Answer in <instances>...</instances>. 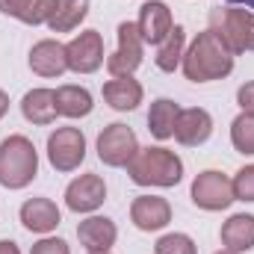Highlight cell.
I'll list each match as a JSON object with an SVG mask.
<instances>
[{"label": "cell", "mask_w": 254, "mask_h": 254, "mask_svg": "<svg viewBox=\"0 0 254 254\" xmlns=\"http://www.w3.org/2000/svg\"><path fill=\"white\" fill-rule=\"evenodd\" d=\"M234 71V54L231 48L219 39L216 30H204L195 36L190 51L184 54V74L192 83H210V80H222Z\"/></svg>", "instance_id": "1"}, {"label": "cell", "mask_w": 254, "mask_h": 254, "mask_svg": "<svg viewBox=\"0 0 254 254\" xmlns=\"http://www.w3.org/2000/svg\"><path fill=\"white\" fill-rule=\"evenodd\" d=\"M127 175L133 184L139 187H178L184 178V163L175 151L163 148V145H151V148H139L136 157L127 163Z\"/></svg>", "instance_id": "2"}, {"label": "cell", "mask_w": 254, "mask_h": 254, "mask_svg": "<svg viewBox=\"0 0 254 254\" xmlns=\"http://www.w3.org/2000/svg\"><path fill=\"white\" fill-rule=\"evenodd\" d=\"M39 175V151L27 136H6L0 142V187L24 190Z\"/></svg>", "instance_id": "3"}, {"label": "cell", "mask_w": 254, "mask_h": 254, "mask_svg": "<svg viewBox=\"0 0 254 254\" xmlns=\"http://www.w3.org/2000/svg\"><path fill=\"white\" fill-rule=\"evenodd\" d=\"M210 30L231 48V54H254V12L252 9H216L210 12Z\"/></svg>", "instance_id": "4"}, {"label": "cell", "mask_w": 254, "mask_h": 254, "mask_svg": "<svg viewBox=\"0 0 254 254\" xmlns=\"http://www.w3.org/2000/svg\"><path fill=\"white\" fill-rule=\"evenodd\" d=\"M192 204L207 210V213H219V210H228L237 198H234V184L228 175L216 172V169H207L201 172L195 181H192Z\"/></svg>", "instance_id": "5"}, {"label": "cell", "mask_w": 254, "mask_h": 254, "mask_svg": "<svg viewBox=\"0 0 254 254\" xmlns=\"http://www.w3.org/2000/svg\"><path fill=\"white\" fill-rule=\"evenodd\" d=\"M136 151H139L136 133L122 122L107 125L98 136V157L110 169H127V163L136 157Z\"/></svg>", "instance_id": "6"}, {"label": "cell", "mask_w": 254, "mask_h": 254, "mask_svg": "<svg viewBox=\"0 0 254 254\" xmlns=\"http://www.w3.org/2000/svg\"><path fill=\"white\" fill-rule=\"evenodd\" d=\"M48 160L57 172H74L86 160V136L77 127H57L48 136Z\"/></svg>", "instance_id": "7"}, {"label": "cell", "mask_w": 254, "mask_h": 254, "mask_svg": "<svg viewBox=\"0 0 254 254\" xmlns=\"http://www.w3.org/2000/svg\"><path fill=\"white\" fill-rule=\"evenodd\" d=\"M68 71L74 74H95L104 65V39L98 30H83L65 45Z\"/></svg>", "instance_id": "8"}, {"label": "cell", "mask_w": 254, "mask_h": 254, "mask_svg": "<svg viewBox=\"0 0 254 254\" xmlns=\"http://www.w3.org/2000/svg\"><path fill=\"white\" fill-rule=\"evenodd\" d=\"M142 36L139 27L133 21H122L119 24V48L113 51V57L107 60V68L113 77H130L139 65H142Z\"/></svg>", "instance_id": "9"}, {"label": "cell", "mask_w": 254, "mask_h": 254, "mask_svg": "<svg viewBox=\"0 0 254 254\" xmlns=\"http://www.w3.org/2000/svg\"><path fill=\"white\" fill-rule=\"evenodd\" d=\"M104 201H107V184L101 175H92V172L80 175L65 190V204L74 213H95Z\"/></svg>", "instance_id": "10"}, {"label": "cell", "mask_w": 254, "mask_h": 254, "mask_svg": "<svg viewBox=\"0 0 254 254\" xmlns=\"http://www.w3.org/2000/svg\"><path fill=\"white\" fill-rule=\"evenodd\" d=\"M136 27H139V36H142L145 45H157V48H160V45L169 39L172 27H175L172 9H169L163 0H148V3H142V9H139Z\"/></svg>", "instance_id": "11"}, {"label": "cell", "mask_w": 254, "mask_h": 254, "mask_svg": "<svg viewBox=\"0 0 254 254\" xmlns=\"http://www.w3.org/2000/svg\"><path fill=\"white\" fill-rule=\"evenodd\" d=\"M130 222H133L139 231H145V234L163 231V228L172 222V207H169V201L160 198V195H139V198L130 204Z\"/></svg>", "instance_id": "12"}, {"label": "cell", "mask_w": 254, "mask_h": 254, "mask_svg": "<svg viewBox=\"0 0 254 254\" xmlns=\"http://www.w3.org/2000/svg\"><path fill=\"white\" fill-rule=\"evenodd\" d=\"M77 240H80V246L89 254H104L116 246L119 228L107 216H89V219H83L77 225Z\"/></svg>", "instance_id": "13"}, {"label": "cell", "mask_w": 254, "mask_h": 254, "mask_svg": "<svg viewBox=\"0 0 254 254\" xmlns=\"http://www.w3.org/2000/svg\"><path fill=\"white\" fill-rule=\"evenodd\" d=\"M30 68L39 77H60L68 71V57H65V45L57 39H42L33 45L30 51Z\"/></svg>", "instance_id": "14"}, {"label": "cell", "mask_w": 254, "mask_h": 254, "mask_svg": "<svg viewBox=\"0 0 254 254\" xmlns=\"http://www.w3.org/2000/svg\"><path fill=\"white\" fill-rule=\"evenodd\" d=\"M213 133V119L207 110L201 107H192V110H181L178 116V125H175V139L187 148H195V145H204Z\"/></svg>", "instance_id": "15"}, {"label": "cell", "mask_w": 254, "mask_h": 254, "mask_svg": "<svg viewBox=\"0 0 254 254\" xmlns=\"http://www.w3.org/2000/svg\"><path fill=\"white\" fill-rule=\"evenodd\" d=\"M21 225L30 234H51L60 225V207L51 198H27L21 204Z\"/></svg>", "instance_id": "16"}, {"label": "cell", "mask_w": 254, "mask_h": 254, "mask_svg": "<svg viewBox=\"0 0 254 254\" xmlns=\"http://www.w3.org/2000/svg\"><path fill=\"white\" fill-rule=\"evenodd\" d=\"M142 83L139 80H133V74L130 77H113V80H107L104 83V101L113 107V110H119V113H130V110H136L139 104H142Z\"/></svg>", "instance_id": "17"}, {"label": "cell", "mask_w": 254, "mask_h": 254, "mask_svg": "<svg viewBox=\"0 0 254 254\" xmlns=\"http://www.w3.org/2000/svg\"><path fill=\"white\" fill-rule=\"evenodd\" d=\"M21 113L27 122L33 125H54L57 122V92L51 89H30L24 98H21Z\"/></svg>", "instance_id": "18"}, {"label": "cell", "mask_w": 254, "mask_h": 254, "mask_svg": "<svg viewBox=\"0 0 254 254\" xmlns=\"http://www.w3.org/2000/svg\"><path fill=\"white\" fill-rule=\"evenodd\" d=\"M57 9V0H0V12L9 18H18L30 27L48 24Z\"/></svg>", "instance_id": "19"}, {"label": "cell", "mask_w": 254, "mask_h": 254, "mask_svg": "<svg viewBox=\"0 0 254 254\" xmlns=\"http://www.w3.org/2000/svg\"><path fill=\"white\" fill-rule=\"evenodd\" d=\"M219 237H222V246L231 249V252H237V254L252 252L254 249V216L252 213H237V216H231V219L222 225Z\"/></svg>", "instance_id": "20"}, {"label": "cell", "mask_w": 254, "mask_h": 254, "mask_svg": "<svg viewBox=\"0 0 254 254\" xmlns=\"http://www.w3.org/2000/svg\"><path fill=\"white\" fill-rule=\"evenodd\" d=\"M178 116H181V107L172 101V98H157L151 104V113H148V130L154 139L166 142L175 136V125H178Z\"/></svg>", "instance_id": "21"}, {"label": "cell", "mask_w": 254, "mask_h": 254, "mask_svg": "<svg viewBox=\"0 0 254 254\" xmlns=\"http://www.w3.org/2000/svg\"><path fill=\"white\" fill-rule=\"evenodd\" d=\"M95 101L92 92L83 86H60L57 89V113L65 119H86L92 113Z\"/></svg>", "instance_id": "22"}, {"label": "cell", "mask_w": 254, "mask_h": 254, "mask_svg": "<svg viewBox=\"0 0 254 254\" xmlns=\"http://www.w3.org/2000/svg\"><path fill=\"white\" fill-rule=\"evenodd\" d=\"M86 15H89V0H57L48 27L54 33H71L86 21Z\"/></svg>", "instance_id": "23"}, {"label": "cell", "mask_w": 254, "mask_h": 254, "mask_svg": "<svg viewBox=\"0 0 254 254\" xmlns=\"http://www.w3.org/2000/svg\"><path fill=\"white\" fill-rule=\"evenodd\" d=\"M184 45H187V30L181 24H175L172 33H169V39L157 48V57H154L157 68L166 71V74H172L178 65L184 63Z\"/></svg>", "instance_id": "24"}, {"label": "cell", "mask_w": 254, "mask_h": 254, "mask_svg": "<svg viewBox=\"0 0 254 254\" xmlns=\"http://www.w3.org/2000/svg\"><path fill=\"white\" fill-rule=\"evenodd\" d=\"M231 145L240 154H254V113H240L231 125Z\"/></svg>", "instance_id": "25"}, {"label": "cell", "mask_w": 254, "mask_h": 254, "mask_svg": "<svg viewBox=\"0 0 254 254\" xmlns=\"http://www.w3.org/2000/svg\"><path fill=\"white\" fill-rule=\"evenodd\" d=\"M154 254H198V249H195V240L187 234H166L157 240Z\"/></svg>", "instance_id": "26"}, {"label": "cell", "mask_w": 254, "mask_h": 254, "mask_svg": "<svg viewBox=\"0 0 254 254\" xmlns=\"http://www.w3.org/2000/svg\"><path fill=\"white\" fill-rule=\"evenodd\" d=\"M231 184H234V198L237 201H254V163L240 169Z\"/></svg>", "instance_id": "27"}, {"label": "cell", "mask_w": 254, "mask_h": 254, "mask_svg": "<svg viewBox=\"0 0 254 254\" xmlns=\"http://www.w3.org/2000/svg\"><path fill=\"white\" fill-rule=\"evenodd\" d=\"M30 254H71V249H68V243L60 240V237H45V240H39L33 246Z\"/></svg>", "instance_id": "28"}, {"label": "cell", "mask_w": 254, "mask_h": 254, "mask_svg": "<svg viewBox=\"0 0 254 254\" xmlns=\"http://www.w3.org/2000/svg\"><path fill=\"white\" fill-rule=\"evenodd\" d=\"M237 104L243 107V113H254V80H249L246 86H240V92H237Z\"/></svg>", "instance_id": "29"}, {"label": "cell", "mask_w": 254, "mask_h": 254, "mask_svg": "<svg viewBox=\"0 0 254 254\" xmlns=\"http://www.w3.org/2000/svg\"><path fill=\"white\" fill-rule=\"evenodd\" d=\"M0 254H21V249L12 240H0Z\"/></svg>", "instance_id": "30"}, {"label": "cell", "mask_w": 254, "mask_h": 254, "mask_svg": "<svg viewBox=\"0 0 254 254\" xmlns=\"http://www.w3.org/2000/svg\"><path fill=\"white\" fill-rule=\"evenodd\" d=\"M6 113H9V95H6V92L0 89V119H3Z\"/></svg>", "instance_id": "31"}, {"label": "cell", "mask_w": 254, "mask_h": 254, "mask_svg": "<svg viewBox=\"0 0 254 254\" xmlns=\"http://www.w3.org/2000/svg\"><path fill=\"white\" fill-rule=\"evenodd\" d=\"M228 3H237V6H246V9H254V0H228Z\"/></svg>", "instance_id": "32"}, {"label": "cell", "mask_w": 254, "mask_h": 254, "mask_svg": "<svg viewBox=\"0 0 254 254\" xmlns=\"http://www.w3.org/2000/svg\"><path fill=\"white\" fill-rule=\"evenodd\" d=\"M216 254H237V252H231V249H222V252H216Z\"/></svg>", "instance_id": "33"}, {"label": "cell", "mask_w": 254, "mask_h": 254, "mask_svg": "<svg viewBox=\"0 0 254 254\" xmlns=\"http://www.w3.org/2000/svg\"><path fill=\"white\" fill-rule=\"evenodd\" d=\"M104 254H110V252H104Z\"/></svg>", "instance_id": "34"}]
</instances>
